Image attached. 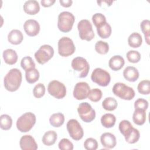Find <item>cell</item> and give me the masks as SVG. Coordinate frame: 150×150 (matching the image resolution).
Masks as SVG:
<instances>
[{"label":"cell","instance_id":"44","mask_svg":"<svg viewBox=\"0 0 150 150\" xmlns=\"http://www.w3.org/2000/svg\"><path fill=\"white\" fill-rule=\"evenodd\" d=\"M55 2V0H42L40 3L44 7H49L53 5Z\"/></svg>","mask_w":150,"mask_h":150},{"label":"cell","instance_id":"22","mask_svg":"<svg viewBox=\"0 0 150 150\" xmlns=\"http://www.w3.org/2000/svg\"><path fill=\"white\" fill-rule=\"evenodd\" d=\"M134 122L138 125H143L146 121L145 110L142 109H135L132 115Z\"/></svg>","mask_w":150,"mask_h":150},{"label":"cell","instance_id":"19","mask_svg":"<svg viewBox=\"0 0 150 150\" xmlns=\"http://www.w3.org/2000/svg\"><path fill=\"white\" fill-rule=\"evenodd\" d=\"M124 58L120 55H114L109 60L108 65L110 68L114 71L120 70L124 65Z\"/></svg>","mask_w":150,"mask_h":150},{"label":"cell","instance_id":"3","mask_svg":"<svg viewBox=\"0 0 150 150\" xmlns=\"http://www.w3.org/2000/svg\"><path fill=\"white\" fill-rule=\"evenodd\" d=\"M74 21L75 17L72 13L67 11L62 12L58 16V29L62 32H69L71 30Z\"/></svg>","mask_w":150,"mask_h":150},{"label":"cell","instance_id":"20","mask_svg":"<svg viewBox=\"0 0 150 150\" xmlns=\"http://www.w3.org/2000/svg\"><path fill=\"white\" fill-rule=\"evenodd\" d=\"M23 39V36L21 31L18 29L12 30L8 35V42L15 45L20 44Z\"/></svg>","mask_w":150,"mask_h":150},{"label":"cell","instance_id":"18","mask_svg":"<svg viewBox=\"0 0 150 150\" xmlns=\"http://www.w3.org/2000/svg\"><path fill=\"white\" fill-rule=\"evenodd\" d=\"M138 70L133 66H128L125 68L123 71L124 77L128 81L134 82L139 78Z\"/></svg>","mask_w":150,"mask_h":150},{"label":"cell","instance_id":"26","mask_svg":"<svg viewBox=\"0 0 150 150\" xmlns=\"http://www.w3.org/2000/svg\"><path fill=\"white\" fill-rule=\"evenodd\" d=\"M111 27L108 22L101 25L97 28V32L98 36L103 39H107L109 38L111 34Z\"/></svg>","mask_w":150,"mask_h":150},{"label":"cell","instance_id":"36","mask_svg":"<svg viewBox=\"0 0 150 150\" xmlns=\"http://www.w3.org/2000/svg\"><path fill=\"white\" fill-rule=\"evenodd\" d=\"M102 95V91L100 89L96 88L90 90L88 98L93 102H97L101 100Z\"/></svg>","mask_w":150,"mask_h":150},{"label":"cell","instance_id":"25","mask_svg":"<svg viewBox=\"0 0 150 150\" xmlns=\"http://www.w3.org/2000/svg\"><path fill=\"white\" fill-rule=\"evenodd\" d=\"M142 36L139 33L137 32H134L131 33L128 38V43L129 46L132 47H139L142 45Z\"/></svg>","mask_w":150,"mask_h":150},{"label":"cell","instance_id":"31","mask_svg":"<svg viewBox=\"0 0 150 150\" xmlns=\"http://www.w3.org/2000/svg\"><path fill=\"white\" fill-rule=\"evenodd\" d=\"M39 72L36 69L25 72V78L28 83L33 84L37 81L39 78Z\"/></svg>","mask_w":150,"mask_h":150},{"label":"cell","instance_id":"30","mask_svg":"<svg viewBox=\"0 0 150 150\" xmlns=\"http://www.w3.org/2000/svg\"><path fill=\"white\" fill-rule=\"evenodd\" d=\"M12 125V118L8 114H2L0 117V127L3 130H9Z\"/></svg>","mask_w":150,"mask_h":150},{"label":"cell","instance_id":"33","mask_svg":"<svg viewBox=\"0 0 150 150\" xmlns=\"http://www.w3.org/2000/svg\"><path fill=\"white\" fill-rule=\"evenodd\" d=\"M141 30L144 35L145 41L149 45V33H150V21L148 19L143 20L140 25Z\"/></svg>","mask_w":150,"mask_h":150},{"label":"cell","instance_id":"23","mask_svg":"<svg viewBox=\"0 0 150 150\" xmlns=\"http://www.w3.org/2000/svg\"><path fill=\"white\" fill-rule=\"evenodd\" d=\"M57 139V133L54 131L50 130L44 134L42 137V142L46 146H51L54 144Z\"/></svg>","mask_w":150,"mask_h":150},{"label":"cell","instance_id":"12","mask_svg":"<svg viewBox=\"0 0 150 150\" xmlns=\"http://www.w3.org/2000/svg\"><path fill=\"white\" fill-rule=\"evenodd\" d=\"M67 131L71 137L75 141H79L84 135L83 129L77 120L71 119L69 120L66 125Z\"/></svg>","mask_w":150,"mask_h":150},{"label":"cell","instance_id":"13","mask_svg":"<svg viewBox=\"0 0 150 150\" xmlns=\"http://www.w3.org/2000/svg\"><path fill=\"white\" fill-rule=\"evenodd\" d=\"M90 91V88L88 83L86 82H79L75 85L73 94L76 99L81 100L88 97Z\"/></svg>","mask_w":150,"mask_h":150},{"label":"cell","instance_id":"37","mask_svg":"<svg viewBox=\"0 0 150 150\" xmlns=\"http://www.w3.org/2000/svg\"><path fill=\"white\" fill-rule=\"evenodd\" d=\"M92 21L96 28H98L107 22L105 16L101 13H96L94 14L92 16Z\"/></svg>","mask_w":150,"mask_h":150},{"label":"cell","instance_id":"2","mask_svg":"<svg viewBox=\"0 0 150 150\" xmlns=\"http://www.w3.org/2000/svg\"><path fill=\"white\" fill-rule=\"evenodd\" d=\"M36 120V116L33 113L25 112L17 120L16 124L17 129L21 132H27L34 126Z\"/></svg>","mask_w":150,"mask_h":150},{"label":"cell","instance_id":"11","mask_svg":"<svg viewBox=\"0 0 150 150\" xmlns=\"http://www.w3.org/2000/svg\"><path fill=\"white\" fill-rule=\"evenodd\" d=\"M47 91L50 95L57 99L63 98L66 95V86L57 80H52L49 83Z\"/></svg>","mask_w":150,"mask_h":150},{"label":"cell","instance_id":"9","mask_svg":"<svg viewBox=\"0 0 150 150\" xmlns=\"http://www.w3.org/2000/svg\"><path fill=\"white\" fill-rule=\"evenodd\" d=\"M77 111L80 118L85 122H90L96 117V111L87 102H83L79 105Z\"/></svg>","mask_w":150,"mask_h":150},{"label":"cell","instance_id":"38","mask_svg":"<svg viewBox=\"0 0 150 150\" xmlns=\"http://www.w3.org/2000/svg\"><path fill=\"white\" fill-rule=\"evenodd\" d=\"M126 56L129 62L132 63H138L141 60V54L136 50L128 51L126 54Z\"/></svg>","mask_w":150,"mask_h":150},{"label":"cell","instance_id":"4","mask_svg":"<svg viewBox=\"0 0 150 150\" xmlns=\"http://www.w3.org/2000/svg\"><path fill=\"white\" fill-rule=\"evenodd\" d=\"M112 91L114 95L125 100H131L135 95V91L132 87L120 82L114 85Z\"/></svg>","mask_w":150,"mask_h":150},{"label":"cell","instance_id":"1","mask_svg":"<svg viewBox=\"0 0 150 150\" xmlns=\"http://www.w3.org/2000/svg\"><path fill=\"white\" fill-rule=\"evenodd\" d=\"M22 80V76L21 71L16 68L12 69L4 77V87L5 89L9 91H15L21 86Z\"/></svg>","mask_w":150,"mask_h":150},{"label":"cell","instance_id":"15","mask_svg":"<svg viewBox=\"0 0 150 150\" xmlns=\"http://www.w3.org/2000/svg\"><path fill=\"white\" fill-rule=\"evenodd\" d=\"M19 145L22 150H36L38 149V145L35 139L30 135L22 136L20 139Z\"/></svg>","mask_w":150,"mask_h":150},{"label":"cell","instance_id":"27","mask_svg":"<svg viewBox=\"0 0 150 150\" xmlns=\"http://www.w3.org/2000/svg\"><path fill=\"white\" fill-rule=\"evenodd\" d=\"M64 122V116L61 112H57L52 114L49 118L50 125L54 127H61Z\"/></svg>","mask_w":150,"mask_h":150},{"label":"cell","instance_id":"28","mask_svg":"<svg viewBox=\"0 0 150 150\" xmlns=\"http://www.w3.org/2000/svg\"><path fill=\"white\" fill-rule=\"evenodd\" d=\"M118 103L117 100L113 98V97H107L105 98L103 103H102V106L103 108L107 111H113L115 110L117 107Z\"/></svg>","mask_w":150,"mask_h":150},{"label":"cell","instance_id":"35","mask_svg":"<svg viewBox=\"0 0 150 150\" xmlns=\"http://www.w3.org/2000/svg\"><path fill=\"white\" fill-rule=\"evenodd\" d=\"M95 50L100 54H105L108 52L109 45L105 42L99 40L95 45Z\"/></svg>","mask_w":150,"mask_h":150},{"label":"cell","instance_id":"16","mask_svg":"<svg viewBox=\"0 0 150 150\" xmlns=\"http://www.w3.org/2000/svg\"><path fill=\"white\" fill-rule=\"evenodd\" d=\"M100 141L102 145L106 149H112L117 144L115 137L110 132L103 134L100 137Z\"/></svg>","mask_w":150,"mask_h":150},{"label":"cell","instance_id":"42","mask_svg":"<svg viewBox=\"0 0 150 150\" xmlns=\"http://www.w3.org/2000/svg\"><path fill=\"white\" fill-rule=\"evenodd\" d=\"M132 127V125L128 120H124L121 121L119 124V130L120 132L124 135Z\"/></svg>","mask_w":150,"mask_h":150},{"label":"cell","instance_id":"7","mask_svg":"<svg viewBox=\"0 0 150 150\" xmlns=\"http://www.w3.org/2000/svg\"><path fill=\"white\" fill-rule=\"evenodd\" d=\"M91 79L94 82L101 87L107 86L111 80L110 73L101 68H96L91 74Z\"/></svg>","mask_w":150,"mask_h":150},{"label":"cell","instance_id":"32","mask_svg":"<svg viewBox=\"0 0 150 150\" xmlns=\"http://www.w3.org/2000/svg\"><path fill=\"white\" fill-rule=\"evenodd\" d=\"M139 137L140 134L139 131L137 129L133 127L130 133L124 138L126 142H128V144H134L138 142V141L139 139Z\"/></svg>","mask_w":150,"mask_h":150},{"label":"cell","instance_id":"39","mask_svg":"<svg viewBox=\"0 0 150 150\" xmlns=\"http://www.w3.org/2000/svg\"><path fill=\"white\" fill-rule=\"evenodd\" d=\"M45 93V87L43 84L38 83L34 87L33 90V94L36 98H41L44 96Z\"/></svg>","mask_w":150,"mask_h":150},{"label":"cell","instance_id":"34","mask_svg":"<svg viewBox=\"0 0 150 150\" xmlns=\"http://www.w3.org/2000/svg\"><path fill=\"white\" fill-rule=\"evenodd\" d=\"M138 92L143 95H148L150 93V81L148 80H144L140 81L138 85Z\"/></svg>","mask_w":150,"mask_h":150},{"label":"cell","instance_id":"29","mask_svg":"<svg viewBox=\"0 0 150 150\" xmlns=\"http://www.w3.org/2000/svg\"><path fill=\"white\" fill-rule=\"evenodd\" d=\"M21 66L26 72L35 69L36 65L31 57L25 56L22 59L21 62Z\"/></svg>","mask_w":150,"mask_h":150},{"label":"cell","instance_id":"6","mask_svg":"<svg viewBox=\"0 0 150 150\" xmlns=\"http://www.w3.org/2000/svg\"><path fill=\"white\" fill-rule=\"evenodd\" d=\"M76 50L73 40L68 37H62L58 42V53L62 57L73 54Z\"/></svg>","mask_w":150,"mask_h":150},{"label":"cell","instance_id":"43","mask_svg":"<svg viewBox=\"0 0 150 150\" xmlns=\"http://www.w3.org/2000/svg\"><path fill=\"white\" fill-rule=\"evenodd\" d=\"M135 109H142L146 110L148 107V102L145 99L139 98L134 103Z\"/></svg>","mask_w":150,"mask_h":150},{"label":"cell","instance_id":"41","mask_svg":"<svg viewBox=\"0 0 150 150\" xmlns=\"http://www.w3.org/2000/svg\"><path fill=\"white\" fill-rule=\"evenodd\" d=\"M59 148L61 150H72L73 149V143L67 138L62 139L58 144Z\"/></svg>","mask_w":150,"mask_h":150},{"label":"cell","instance_id":"5","mask_svg":"<svg viewBox=\"0 0 150 150\" xmlns=\"http://www.w3.org/2000/svg\"><path fill=\"white\" fill-rule=\"evenodd\" d=\"M77 29L81 39L90 41L94 38L95 34L93 29V26L88 20H81L78 23Z\"/></svg>","mask_w":150,"mask_h":150},{"label":"cell","instance_id":"17","mask_svg":"<svg viewBox=\"0 0 150 150\" xmlns=\"http://www.w3.org/2000/svg\"><path fill=\"white\" fill-rule=\"evenodd\" d=\"M23 10L25 13L29 15H36L40 11V6L37 1L29 0L25 2L23 5Z\"/></svg>","mask_w":150,"mask_h":150},{"label":"cell","instance_id":"8","mask_svg":"<svg viewBox=\"0 0 150 150\" xmlns=\"http://www.w3.org/2000/svg\"><path fill=\"white\" fill-rule=\"evenodd\" d=\"M54 55L53 48L49 45H43L35 53L36 61L40 64H44L51 59Z\"/></svg>","mask_w":150,"mask_h":150},{"label":"cell","instance_id":"24","mask_svg":"<svg viewBox=\"0 0 150 150\" xmlns=\"http://www.w3.org/2000/svg\"><path fill=\"white\" fill-rule=\"evenodd\" d=\"M115 121L116 118L115 115L111 113L105 114L101 118V123L106 128H110L114 127Z\"/></svg>","mask_w":150,"mask_h":150},{"label":"cell","instance_id":"45","mask_svg":"<svg viewBox=\"0 0 150 150\" xmlns=\"http://www.w3.org/2000/svg\"><path fill=\"white\" fill-rule=\"evenodd\" d=\"M60 4H61L62 6H63V7H66V8H68L70 7L73 3V1L71 0H60L59 1Z\"/></svg>","mask_w":150,"mask_h":150},{"label":"cell","instance_id":"21","mask_svg":"<svg viewBox=\"0 0 150 150\" xmlns=\"http://www.w3.org/2000/svg\"><path fill=\"white\" fill-rule=\"evenodd\" d=\"M3 58L5 62L9 65L15 64L18 60V54L16 52L12 49H8L3 52Z\"/></svg>","mask_w":150,"mask_h":150},{"label":"cell","instance_id":"14","mask_svg":"<svg viewBox=\"0 0 150 150\" xmlns=\"http://www.w3.org/2000/svg\"><path fill=\"white\" fill-rule=\"evenodd\" d=\"M25 33L29 36H35L40 31V25L38 21L34 19H28L23 25Z\"/></svg>","mask_w":150,"mask_h":150},{"label":"cell","instance_id":"10","mask_svg":"<svg viewBox=\"0 0 150 150\" xmlns=\"http://www.w3.org/2000/svg\"><path fill=\"white\" fill-rule=\"evenodd\" d=\"M71 67L74 70L79 72V77H86L89 71L90 66L86 59L82 57H77L73 59Z\"/></svg>","mask_w":150,"mask_h":150},{"label":"cell","instance_id":"40","mask_svg":"<svg viewBox=\"0 0 150 150\" xmlns=\"http://www.w3.org/2000/svg\"><path fill=\"white\" fill-rule=\"evenodd\" d=\"M84 147L87 150H96L98 148V142L96 139L88 138L84 141Z\"/></svg>","mask_w":150,"mask_h":150}]
</instances>
